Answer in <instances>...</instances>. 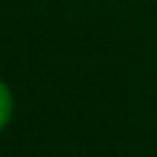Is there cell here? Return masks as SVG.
Instances as JSON below:
<instances>
[{
    "label": "cell",
    "instance_id": "6da1fadb",
    "mask_svg": "<svg viewBox=\"0 0 157 157\" xmlns=\"http://www.w3.org/2000/svg\"><path fill=\"white\" fill-rule=\"evenodd\" d=\"M12 113H14V97H12V90L7 88V83L0 81V132L7 127V123L12 120Z\"/></svg>",
    "mask_w": 157,
    "mask_h": 157
}]
</instances>
